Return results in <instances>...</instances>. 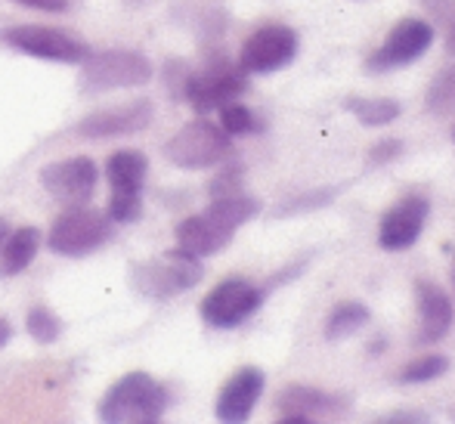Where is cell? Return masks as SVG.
<instances>
[{"label": "cell", "mask_w": 455, "mask_h": 424, "mask_svg": "<svg viewBox=\"0 0 455 424\" xmlns=\"http://www.w3.org/2000/svg\"><path fill=\"white\" fill-rule=\"evenodd\" d=\"M168 409V390L146 372L121 375L100 400V419L106 424H152Z\"/></svg>", "instance_id": "6da1fadb"}, {"label": "cell", "mask_w": 455, "mask_h": 424, "mask_svg": "<svg viewBox=\"0 0 455 424\" xmlns=\"http://www.w3.org/2000/svg\"><path fill=\"white\" fill-rule=\"evenodd\" d=\"M233 152V137L223 127L196 118L183 124L174 137L164 143V158L183 171H204L227 162Z\"/></svg>", "instance_id": "7a4b0ae2"}, {"label": "cell", "mask_w": 455, "mask_h": 424, "mask_svg": "<svg viewBox=\"0 0 455 424\" xmlns=\"http://www.w3.org/2000/svg\"><path fill=\"white\" fill-rule=\"evenodd\" d=\"M202 279V257L186 254L183 248L164 252L156 260H146L133 269V288L146 298L168 300L177 294L189 292Z\"/></svg>", "instance_id": "3957f363"}, {"label": "cell", "mask_w": 455, "mask_h": 424, "mask_svg": "<svg viewBox=\"0 0 455 424\" xmlns=\"http://www.w3.org/2000/svg\"><path fill=\"white\" fill-rule=\"evenodd\" d=\"M112 239V220L108 214L84 204H72L66 214H60L50 229V252L62 257H81L102 248Z\"/></svg>", "instance_id": "277c9868"}, {"label": "cell", "mask_w": 455, "mask_h": 424, "mask_svg": "<svg viewBox=\"0 0 455 424\" xmlns=\"http://www.w3.org/2000/svg\"><path fill=\"white\" fill-rule=\"evenodd\" d=\"M434 37H437V31H434V25L425 22V19H419V16L400 19V22L387 31L381 47L365 60V72L384 75V72H394V68L412 66V62H419L421 56L431 50Z\"/></svg>", "instance_id": "5b68a950"}, {"label": "cell", "mask_w": 455, "mask_h": 424, "mask_svg": "<svg viewBox=\"0 0 455 424\" xmlns=\"http://www.w3.org/2000/svg\"><path fill=\"white\" fill-rule=\"evenodd\" d=\"M264 288H258L248 279H223L204 294L202 319L211 329H235L258 313V307L264 304Z\"/></svg>", "instance_id": "8992f818"}, {"label": "cell", "mask_w": 455, "mask_h": 424, "mask_svg": "<svg viewBox=\"0 0 455 424\" xmlns=\"http://www.w3.org/2000/svg\"><path fill=\"white\" fill-rule=\"evenodd\" d=\"M294 56H298V31L282 22H270L251 31V37L242 44L239 66L248 75H273L291 66Z\"/></svg>", "instance_id": "52a82bcc"}, {"label": "cell", "mask_w": 455, "mask_h": 424, "mask_svg": "<svg viewBox=\"0 0 455 424\" xmlns=\"http://www.w3.org/2000/svg\"><path fill=\"white\" fill-rule=\"evenodd\" d=\"M0 41L6 47L19 50V53L37 56V60L47 62H66V66H78L91 53L84 41H78V37L66 35L60 28H47V25H19V28L4 31Z\"/></svg>", "instance_id": "ba28073f"}, {"label": "cell", "mask_w": 455, "mask_h": 424, "mask_svg": "<svg viewBox=\"0 0 455 424\" xmlns=\"http://www.w3.org/2000/svg\"><path fill=\"white\" fill-rule=\"evenodd\" d=\"M245 90H248V72L227 60L211 62L202 72L186 78V100H189V106L196 108V112L220 108L223 102L239 100Z\"/></svg>", "instance_id": "9c48e42d"}, {"label": "cell", "mask_w": 455, "mask_h": 424, "mask_svg": "<svg viewBox=\"0 0 455 424\" xmlns=\"http://www.w3.org/2000/svg\"><path fill=\"white\" fill-rule=\"evenodd\" d=\"M84 81L93 90L112 87H140L152 81V62L137 50H102V53H87Z\"/></svg>", "instance_id": "30bf717a"}, {"label": "cell", "mask_w": 455, "mask_h": 424, "mask_svg": "<svg viewBox=\"0 0 455 424\" xmlns=\"http://www.w3.org/2000/svg\"><path fill=\"white\" fill-rule=\"evenodd\" d=\"M427 214H431V202L419 192L412 196H403L394 208H387L381 214V223H378V245L384 252H406L419 242L421 229L427 223Z\"/></svg>", "instance_id": "8fae6325"}, {"label": "cell", "mask_w": 455, "mask_h": 424, "mask_svg": "<svg viewBox=\"0 0 455 424\" xmlns=\"http://www.w3.org/2000/svg\"><path fill=\"white\" fill-rule=\"evenodd\" d=\"M96 180H100V168L91 158H66V162H53L41 171V186L62 204H84L93 198Z\"/></svg>", "instance_id": "7c38bea8"}, {"label": "cell", "mask_w": 455, "mask_h": 424, "mask_svg": "<svg viewBox=\"0 0 455 424\" xmlns=\"http://www.w3.org/2000/svg\"><path fill=\"white\" fill-rule=\"evenodd\" d=\"M152 102L149 100H137V102H124V106H112V108H100L91 112L87 118L78 121L75 131L87 140H106V137H121V133H140L143 127L152 124Z\"/></svg>", "instance_id": "4fadbf2b"}, {"label": "cell", "mask_w": 455, "mask_h": 424, "mask_svg": "<svg viewBox=\"0 0 455 424\" xmlns=\"http://www.w3.org/2000/svg\"><path fill=\"white\" fill-rule=\"evenodd\" d=\"M415 304H419V335L415 344H437L452 329V300L437 282L419 279L415 282Z\"/></svg>", "instance_id": "5bb4252c"}, {"label": "cell", "mask_w": 455, "mask_h": 424, "mask_svg": "<svg viewBox=\"0 0 455 424\" xmlns=\"http://www.w3.org/2000/svg\"><path fill=\"white\" fill-rule=\"evenodd\" d=\"M260 394H264V372L258 365H245V369L233 372V378L217 394V419L233 424L245 421L258 406Z\"/></svg>", "instance_id": "9a60e30c"}, {"label": "cell", "mask_w": 455, "mask_h": 424, "mask_svg": "<svg viewBox=\"0 0 455 424\" xmlns=\"http://www.w3.org/2000/svg\"><path fill=\"white\" fill-rule=\"evenodd\" d=\"M275 409H279V419L288 424H307L319 415H331L338 409H344L341 396L325 394L319 388H307V384H288L275 396Z\"/></svg>", "instance_id": "2e32d148"}, {"label": "cell", "mask_w": 455, "mask_h": 424, "mask_svg": "<svg viewBox=\"0 0 455 424\" xmlns=\"http://www.w3.org/2000/svg\"><path fill=\"white\" fill-rule=\"evenodd\" d=\"M233 236H235L233 227H227L211 211H204V214L186 217L180 227H177V248H183L192 257H208L217 254L220 248H227L233 242Z\"/></svg>", "instance_id": "e0dca14e"}, {"label": "cell", "mask_w": 455, "mask_h": 424, "mask_svg": "<svg viewBox=\"0 0 455 424\" xmlns=\"http://www.w3.org/2000/svg\"><path fill=\"white\" fill-rule=\"evenodd\" d=\"M149 162L140 149H121L106 162V180L112 192H143Z\"/></svg>", "instance_id": "ac0fdd59"}, {"label": "cell", "mask_w": 455, "mask_h": 424, "mask_svg": "<svg viewBox=\"0 0 455 424\" xmlns=\"http://www.w3.org/2000/svg\"><path fill=\"white\" fill-rule=\"evenodd\" d=\"M41 248V233L35 227H22L12 236H6L0 245V276H16L28 269Z\"/></svg>", "instance_id": "d6986e66"}, {"label": "cell", "mask_w": 455, "mask_h": 424, "mask_svg": "<svg viewBox=\"0 0 455 424\" xmlns=\"http://www.w3.org/2000/svg\"><path fill=\"white\" fill-rule=\"evenodd\" d=\"M344 108L365 127H387L400 118V102L387 96H347Z\"/></svg>", "instance_id": "ffe728a7"}, {"label": "cell", "mask_w": 455, "mask_h": 424, "mask_svg": "<svg viewBox=\"0 0 455 424\" xmlns=\"http://www.w3.org/2000/svg\"><path fill=\"white\" fill-rule=\"evenodd\" d=\"M369 319H371L369 307L360 304V300H344V304H338L335 310L329 313V323H325V338H329V340L350 338V335H356V332H360Z\"/></svg>", "instance_id": "44dd1931"}, {"label": "cell", "mask_w": 455, "mask_h": 424, "mask_svg": "<svg viewBox=\"0 0 455 424\" xmlns=\"http://www.w3.org/2000/svg\"><path fill=\"white\" fill-rule=\"evenodd\" d=\"M427 115H437V118H450L455 115V62L446 66L437 78L431 81L425 96Z\"/></svg>", "instance_id": "7402d4cb"}, {"label": "cell", "mask_w": 455, "mask_h": 424, "mask_svg": "<svg viewBox=\"0 0 455 424\" xmlns=\"http://www.w3.org/2000/svg\"><path fill=\"white\" fill-rule=\"evenodd\" d=\"M446 369H450V359H446L443 353H425V356L403 365L396 381L400 384H427V381H434V378L446 375Z\"/></svg>", "instance_id": "603a6c76"}, {"label": "cell", "mask_w": 455, "mask_h": 424, "mask_svg": "<svg viewBox=\"0 0 455 424\" xmlns=\"http://www.w3.org/2000/svg\"><path fill=\"white\" fill-rule=\"evenodd\" d=\"M220 127L229 133V137H248V133L260 131V121L254 118V112L248 106H239V102H223L220 106Z\"/></svg>", "instance_id": "cb8c5ba5"}, {"label": "cell", "mask_w": 455, "mask_h": 424, "mask_svg": "<svg viewBox=\"0 0 455 424\" xmlns=\"http://www.w3.org/2000/svg\"><path fill=\"white\" fill-rule=\"evenodd\" d=\"M25 329H28V335L35 340H41V344H53L56 338L62 335V323L60 316H56L50 307L37 304L28 310V316H25Z\"/></svg>", "instance_id": "d4e9b609"}, {"label": "cell", "mask_w": 455, "mask_h": 424, "mask_svg": "<svg viewBox=\"0 0 455 424\" xmlns=\"http://www.w3.org/2000/svg\"><path fill=\"white\" fill-rule=\"evenodd\" d=\"M344 186H323V189H313V192H304V196L291 198V202L282 204L275 214L279 217H294V214H307V211H319L331 202V198L341 196Z\"/></svg>", "instance_id": "484cf974"}, {"label": "cell", "mask_w": 455, "mask_h": 424, "mask_svg": "<svg viewBox=\"0 0 455 424\" xmlns=\"http://www.w3.org/2000/svg\"><path fill=\"white\" fill-rule=\"evenodd\" d=\"M106 214L115 223H133L143 214V198H140V192H112Z\"/></svg>", "instance_id": "4316f807"}, {"label": "cell", "mask_w": 455, "mask_h": 424, "mask_svg": "<svg viewBox=\"0 0 455 424\" xmlns=\"http://www.w3.org/2000/svg\"><path fill=\"white\" fill-rule=\"evenodd\" d=\"M396 156H403V140H396V137L378 140L369 149V164H387V162H394Z\"/></svg>", "instance_id": "83f0119b"}, {"label": "cell", "mask_w": 455, "mask_h": 424, "mask_svg": "<svg viewBox=\"0 0 455 424\" xmlns=\"http://www.w3.org/2000/svg\"><path fill=\"white\" fill-rule=\"evenodd\" d=\"M233 192H242V168H227L211 183V198L233 196Z\"/></svg>", "instance_id": "f1b7e54d"}, {"label": "cell", "mask_w": 455, "mask_h": 424, "mask_svg": "<svg viewBox=\"0 0 455 424\" xmlns=\"http://www.w3.org/2000/svg\"><path fill=\"white\" fill-rule=\"evenodd\" d=\"M25 6H35V10H47V12H62L68 6V0H19Z\"/></svg>", "instance_id": "f546056e"}, {"label": "cell", "mask_w": 455, "mask_h": 424, "mask_svg": "<svg viewBox=\"0 0 455 424\" xmlns=\"http://www.w3.org/2000/svg\"><path fill=\"white\" fill-rule=\"evenodd\" d=\"M387 421H425V415L421 412H394V415H387Z\"/></svg>", "instance_id": "4dcf8cb0"}, {"label": "cell", "mask_w": 455, "mask_h": 424, "mask_svg": "<svg viewBox=\"0 0 455 424\" xmlns=\"http://www.w3.org/2000/svg\"><path fill=\"white\" fill-rule=\"evenodd\" d=\"M10 335H12V332H10V323H6V319H0V347H4L6 340H10Z\"/></svg>", "instance_id": "1f68e13d"}, {"label": "cell", "mask_w": 455, "mask_h": 424, "mask_svg": "<svg viewBox=\"0 0 455 424\" xmlns=\"http://www.w3.org/2000/svg\"><path fill=\"white\" fill-rule=\"evenodd\" d=\"M446 50H450V53H455V19H452L450 31H446Z\"/></svg>", "instance_id": "d6a6232c"}, {"label": "cell", "mask_w": 455, "mask_h": 424, "mask_svg": "<svg viewBox=\"0 0 455 424\" xmlns=\"http://www.w3.org/2000/svg\"><path fill=\"white\" fill-rule=\"evenodd\" d=\"M6 229H10V227H6V220L0 217V245H4V239H6Z\"/></svg>", "instance_id": "836d02e7"}, {"label": "cell", "mask_w": 455, "mask_h": 424, "mask_svg": "<svg viewBox=\"0 0 455 424\" xmlns=\"http://www.w3.org/2000/svg\"><path fill=\"white\" fill-rule=\"evenodd\" d=\"M452 285H455V263H452Z\"/></svg>", "instance_id": "e575fe53"}, {"label": "cell", "mask_w": 455, "mask_h": 424, "mask_svg": "<svg viewBox=\"0 0 455 424\" xmlns=\"http://www.w3.org/2000/svg\"><path fill=\"white\" fill-rule=\"evenodd\" d=\"M452 140H455V131H452Z\"/></svg>", "instance_id": "d590c367"}]
</instances>
